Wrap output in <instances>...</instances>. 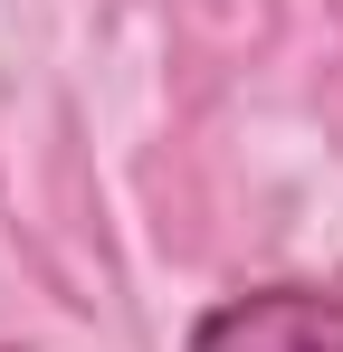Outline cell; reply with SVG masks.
I'll use <instances>...</instances> for the list:
<instances>
[{
  "mask_svg": "<svg viewBox=\"0 0 343 352\" xmlns=\"http://www.w3.org/2000/svg\"><path fill=\"white\" fill-rule=\"evenodd\" d=\"M191 352H343V295L334 286H258L191 324Z\"/></svg>",
  "mask_w": 343,
  "mask_h": 352,
  "instance_id": "1",
  "label": "cell"
}]
</instances>
